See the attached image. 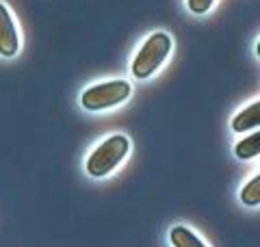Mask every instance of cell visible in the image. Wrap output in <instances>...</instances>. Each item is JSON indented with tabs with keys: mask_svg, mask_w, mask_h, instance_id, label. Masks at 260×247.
<instances>
[{
	"mask_svg": "<svg viewBox=\"0 0 260 247\" xmlns=\"http://www.w3.org/2000/svg\"><path fill=\"white\" fill-rule=\"evenodd\" d=\"M172 48H174V39L169 37L165 30L152 33L139 46V50H137L133 63H130V74L139 80L154 76V74L162 68V63L167 61Z\"/></svg>",
	"mask_w": 260,
	"mask_h": 247,
	"instance_id": "cell-1",
	"label": "cell"
},
{
	"mask_svg": "<svg viewBox=\"0 0 260 247\" xmlns=\"http://www.w3.org/2000/svg\"><path fill=\"white\" fill-rule=\"evenodd\" d=\"M130 152V139L126 135H111L98 143L85 163L87 176L107 178L115 171Z\"/></svg>",
	"mask_w": 260,
	"mask_h": 247,
	"instance_id": "cell-2",
	"label": "cell"
},
{
	"mask_svg": "<svg viewBox=\"0 0 260 247\" xmlns=\"http://www.w3.org/2000/svg\"><path fill=\"white\" fill-rule=\"evenodd\" d=\"M130 94H133V87L130 82L124 78H113V80H104L91 85L89 89H85L83 96H80V106L85 111H107V109H115V106L124 104Z\"/></svg>",
	"mask_w": 260,
	"mask_h": 247,
	"instance_id": "cell-3",
	"label": "cell"
},
{
	"mask_svg": "<svg viewBox=\"0 0 260 247\" xmlns=\"http://www.w3.org/2000/svg\"><path fill=\"white\" fill-rule=\"evenodd\" d=\"M20 50V35L9 7L0 3V56L11 59Z\"/></svg>",
	"mask_w": 260,
	"mask_h": 247,
	"instance_id": "cell-4",
	"label": "cell"
},
{
	"mask_svg": "<svg viewBox=\"0 0 260 247\" xmlns=\"http://www.w3.org/2000/svg\"><path fill=\"white\" fill-rule=\"evenodd\" d=\"M258 123H260V102L256 100L232 117V130L234 133H247V130H256Z\"/></svg>",
	"mask_w": 260,
	"mask_h": 247,
	"instance_id": "cell-5",
	"label": "cell"
},
{
	"mask_svg": "<svg viewBox=\"0 0 260 247\" xmlns=\"http://www.w3.org/2000/svg\"><path fill=\"white\" fill-rule=\"evenodd\" d=\"M169 241L174 247H208L202 238L186 226H174L169 230Z\"/></svg>",
	"mask_w": 260,
	"mask_h": 247,
	"instance_id": "cell-6",
	"label": "cell"
},
{
	"mask_svg": "<svg viewBox=\"0 0 260 247\" xmlns=\"http://www.w3.org/2000/svg\"><path fill=\"white\" fill-rule=\"evenodd\" d=\"M258 152H260V133L258 130H254V133L247 137H243L241 141H237V145H234V156L241 161L256 159Z\"/></svg>",
	"mask_w": 260,
	"mask_h": 247,
	"instance_id": "cell-7",
	"label": "cell"
},
{
	"mask_svg": "<svg viewBox=\"0 0 260 247\" xmlns=\"http://www.w3.org/2000/svg\"><path fill=\"white\" fill-rule=\"evenodd\" d=\"M239 197H241V202L245 206H249V208H256V206L260 204V176H254L249 182L243 184Z\"/></svg>",
	"mask_w": 260,
	"mask_h": 247,
	"instance_id": "cell-8",
	"label": "cell"
},
{
	"mask_svg": "<svg viewBox=\"0 0 260 247\" xmlns=\"http://www.w3.org/2000/svg\"><path fill=\"white\" fill-rule=\"evenodd\" d=\"M215 0H186V7H189V11L195 13V15H204L213 9Z\"/></svg>",
	"mask_w": 260,
	"mask_h": 247,
	"instance_id": "cell-9",
	"label": "cell"
}]
</instances>
